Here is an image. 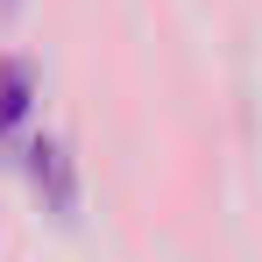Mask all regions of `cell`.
Listing matches in <instances>:
<instances>
[{
  "instance_id": "obj_2",
  "label": "cell",
  "mask_w": 262,
  "mask_h": 262,
  "mask_svg": "<svg viewBox=\"0 0 262 262\" xmlns=\"http://www.w3.org/2000/svg\"><path fill=\"white\" fill-rule=\"evenodd\" d=\"M21 106H29V71L7 64L0 71V121H21Z\"/></svg>"
},
{
  "instance_id": "obj_1",
  "label": "cell",
  "mask_w": 262,
  "mask_h": 262,
  "mask_svg": "<svg viewBox=\"0 0 262 262\" xmlns=\"http://www.w3.org/2000/svg\"><path fill=\"white\" fill-rule=\"evenodd\" d=\"M29 177L50 184L57 206H71V170H64V149H57V142H36V149H29Z\"/></svg>"
},
{
  "instance_id": "obj_3",
  "label": "cell",
  "mask_w": 262,
  "mask_h": 262,
  "mask_svg": "<svg viewBox=\"0 0 262 262\" xmlns=\"http://www.w3.org/2000/svg\"><path fill=\"white\" fill-rule=\"evenodd\" d=\"M0 7H14V0H0Z\"/></svg>"
}]
</instances>
